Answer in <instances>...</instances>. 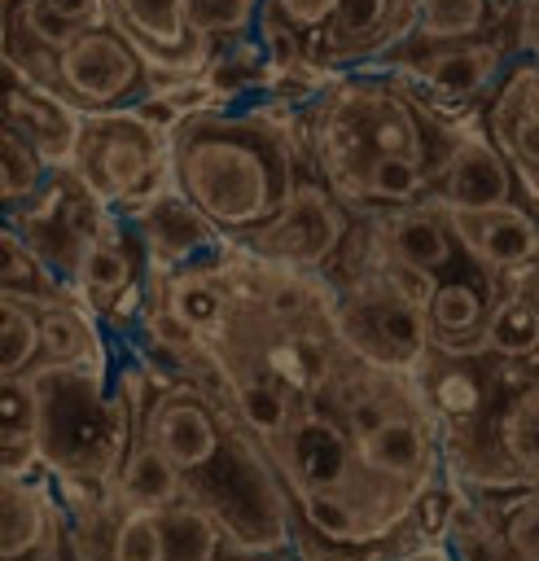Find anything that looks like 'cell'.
Segmentation results:
<instances>
[{
    "instance_id": "cell-8",
    "label": "cell",
    "mask_w": 539,
    "mask_h": 561,
    "mask_svg": "<svg viewBox=\"0 0 539 561\" xmlns=\"http://www.w3.org/2000/svg\"><path fill=\"white\" fill-rule=\"evenodd\" d=\"M149 276H153V267H149L136 224L110 215L79 263L74 298L105 324V333L114 342H131L140 329V316H145Z\"/></svg>"
},
{
    "instance_id": "cell-15",
    "label": "cell",
    "mask_w": 539,
    "mask_h": 561,
    "mask_svg": "<svg viewBox=\"0 0 539 561\" xmlns=\"http://www.w3.org/2000/svg\"><path fill=\"white\" fill-rule=\"evenodd\" d=\"M131 224H136V232H140V241H145V254H149L153 276L184 272V267L223 259V254L232 250V241H228L175 184H171L167 193H158Z\"/></svg>"
},
{
    "instance_id": "cell-16",
    "label": "cell",
    "mask_w": 539,
    "mask_h": 561,
    "mask_svg": "<svg viewBox=\"0 0 539 561\" xmlns=\"http://www.w3.org/2000/svg\"><path fill=\"white\" fill-rule=\"evenodd\" d=\"M500 289H504V276L486 272V267L473 263L469 254H465L447 276H438V289H434V298H429V307H425L434 351H443V355L482 351L486 316H491Z\"/></svg>"
},
{
    "instance_id": "cell-23",
    "label": "cell",
    "mask_w": 539,
    "mask_h": 561,
    "mask_svg": "<svg viewBox=\"0 0 539 561\" xmlns=\"http://www.w3.org/2000/svg\"><path fill=\"white\" fill-rule=\"evenodd\" d=\"M0 469H4V478L44 473L39 403H35L31 377H0Z\"/></svg>"
},
{
    "instance_id": "cell-21",
    "label": "cell",
    "mask_w": 539,
    "mask_h": 561,
    "mask_svg": "<svg viewBox=\"0 0 539 561\" xmlns=\"http://www.w3.org/2000/svg\"><path fill=\"white\" fill-rule=\"evenodd\" d=\"M372 232H377V245L403 263H416L434 276H447L465 250L451 232V219L438 202H421V206H403V210H386V215H372Z\"/></svg>"
},
{
    "instance_id": "cell-38",
    "label": "cell",
    "mask_w": 539,
    "mask_h": 561,
    "mask_svg": "<svg viewBox=\"0 0 539 561\" xmlns=\"http://www.w3.org/2000/svg\"><path fill=\"white\" fill-rule=\"evenodd\" d=\"M377 561H460L456 557V548L447 543V535H425V539H416L412 548H399V552H386V557H377Z\"/></svg>"
},
{
    "instance_id": "cell-29",
    "label": "cell",
    "mask_w": 539,
    "mask_h": 561,
    "mask_svg": "<svg viewBox=\"0 0 539 561\" xmlns=\"http://www.w3.org/2000/svg\"><path fill=\"white\" fill-rule=\"evenodd\" d=\"M158 522H162V561H219V548L228 543L219 522L193 500H175L158 508Z\"/></svg>"
},
{
    "instance_id": "cell-4",
    "label": "cell",
    "mask_w": 539,
    "mask_h": 561,
    "mask_svg": "<svg viewBox=\"0 0 539 561\" xmlns=\"http://www.w3.org/2000/svg\"><path fill=\"white\" fill-rule=\"evenodd\" d=\"M70 171L118 219H136L171 188V131L140 110L83 114Z\"/></svg>"
},
{
    "instance_id": "cell-20",
    "label": "cell",
    "mask_w": 539,
    "mask_h": 561,
    "mask_svg": "<svg viewBox=\"0 0 539 561\" xmlns=\"http://www.w3.org/2000/svg\"><path fill=\"white\" fill-rule=\"evenodd\" d=\"M48 478H4L0 482V557L31 561L53 557L61 539V495Z\"/></svg>"
},
{
    "instance_id": "cell-37",
    "label": "cell",
    "mask_w": 539,
    "mask_h": 561,
    "mask_svg": "<svg viewBox=\"0 0 539 561\" xmlns=\"http://www.w3.org/2000/svg\"><path fill=\"white\" fill-rule=\"evenodd\" d=\"M513 35L517 48L539 61V0H513Z\"/></svg>"
},
{
    "instance_id": "cell-5",
    "label": "cell",
    "mask_w": 539,
    "mask_h": 561,
    "mask_svg": "<svg viewBox=\"0 0 539 561\" xmlns=\"http://www.w3.org/2000/svg\"><path fill=\"white\" fill-rule=\"evenodd\" d=\"M333 320H337L342 342L377 368L416 377L425 359L434 355L429 316L416 302L399 298L372 267L359 280L333 289Z\"/></svg>"
},
{
    "instance_id": "cell-19",
    "label": "cell",
    "mask_w": 539,
    "mask_h": 561,
    "mask_svg": "<svg viewBox=\"0 0 539 561\" xmlns=\"http://www.w3.org/2000/svg\"><path fill=\"white\" fill-rule=\"evenodd\" d=\"M149 289L206 342L215 346L223 337V329L237 316V280H232V250L223 259L184 267V272H167V276H149Z\"/></svg>"
},
{
    "instance_id": "cell-36",
    "label": "cell",
    "mask_w": 539,
    "mask_h": 561,
    "mask_svg": "<svg viewBox=\"0 0 539 561\" xmlns=\"http://www.w3.org/2000/svg\"><path fill=\"white\" fill-rule=\"evenodd\" d=\"M495 92H500V96H508L521 114H530V118L539 123V61H535V57L517 53V57L508 61L504 79L495 83Z\"/></svg>"
},
{
    "instance_id": "cell-11",
    "label": "cell",
    "mask_w": 539,
    "mask_h": 561,
    "mask_svg": "<svg viewBox=\"0 0 539 561\" xmlns=\"http://www.w3.org/2000/svg\"><path fill=\"white\" fill-rule=\"evenodd\" d=\"M105 22L110 0H4V66L53 88L57 53Z\"/></svg>"
},
{
    "instance_id": "cell-18",
    "label": "cell",
    "mask_w": 539,
    "mask_h": 561,
    "mask_svg": "<svg viewBox=\"0 0 539 561\" xmlns=\"http://www.w3.org/2000/svg\"><path fill=\"white\" fill-rule=\"evenodd\" d=\"M447 219L460 250L495 276H513L539 263V219L521 202L491 206V210H447Z\"/></svg>"
},
{
    "instance_id": "cell-34",
    "label": "cell",
    "mask_w": 539,
    "mask_h": 561,
    "mask_svg": "<svg viewBox=\"0 0 539 561\" xmlns=\"http://www.w3.org/2000/svg\"><path fill=\"white\" fill-rule=\"evenodd\" d=\"M110 561H162L158 508H123L110 530Z\"/></svg>"
},
{
    "instance_id": "cell-30",
    "label": "cell",
    "mask_w": 539,
    "mask_h": 561,
    "mask_svg": "<svg viewBox=\"0 0 539 561\" xmlns=\"http://www.w3.org/2000/svg\"><path fill=\"white\" fill-rule=\"evenodd\" d=\"M500 447L526 486H539V386H517L500 408Z\"/></svg>"
},
{
    "instance_id": "cell-9",
    "label": "cell",
    "mask_w": 539,
    "mask_h": 561,
    "mask_svg": "<svg viewBox=\"0 0 539 561\" xmlns=\"http://www.w3.org/2000/svg\"><path fill=\"white\" fill-rule=\"evenodd\" d=\"M355 224V210L311 171L298 193L289 197V206L263 224L259 232H250L245 241H237L245 254L280 263V267H298V272H324L333 263V254L342 250L346 232Z\"/></svg>"
},
{
    "instance_id": "cell-1",
    "label": "cell",
    "mask_w": 539,
    "mask_h": 561,
    "mask_svg": "<svg viewBox=\"0 0 539 561\" xmlns=\"http://www.w3.org/2000/svg\"><path fill=\"white\" fill-rule=\"evenodd\" d=\"M311 171L298 105L272 92L197 105L171 127V184L232 245L272 224Z\"/></svg>"
},
{
    "instance_id": "cell-28",
    "label": "cell",
    "mask_w": 539,
    "mask_h": 561,
    "mask_svg": "<svg viewBox=\"0 0 539 561\" xmlns=\"http://www.w3.org/2000/svg\"><path fill=\"white\" fill-rule=\"evenodd\" d=\"M53 171L57 167L26 136H18L13 127H0V206H4V219L26 210L44 193Z\"/></svg>"
},
{
    "instance_id": "cell-25",
    "label": "cell",
    "mask_w": 539,
    "mask_h": 561,
    "mask_svg": "<svg viewBox=\"0 0 539 561\" xmlns=\"http://www.w3.org/2000/svg\"><path fill=\"white\" fill-rule=\"evenodd\" d=\"M478 123L486 127V136L500 145V153L513 162V171L521 175L526 193H539V123L530 114H521L508 96H500L491 88V96L478 110Z\"/></svg>"
},
{
    "instance_id": "cell-32",
    "label": "cell",
    "mask_w": 539,
    "mask_h": 561,
    "mask_svg": "<svg viewBox=\"0 0 539 561\" xmlns=\"http://www.w3.org/2000/svg\"><path fill=\"white\" fill-rule=\"evenodd\" d=\"M259 9L263 0H184L188 26L219 53L237 39L259 35Z\"/></svg>"
},
{
    "instance_id": "cell-17",
    "label": "cell",
    "mask_w": 539,
    "mask_h": 561,
    "mask_svg": "<svg viewBox=\"0 0 539 561\" xmlns=\"http://www.w3.org/2000/svg\"><path fill=\"white\" fill-rule=\"evenodd\" d=\"M0 96H4V127H13L18 136H26L53 167H70L74 145H79L83 114L61 92L35 83L18 66H4Z\"/></svg>"
},
{
    "instance_id": "cell-3",
    "label": "cell",
    "mask_w": 539,
    "mask_h": 561,
    "mask_svg": "<svg viewBox=\"0 0 539 561\" xmlns=\"http://www.w3.org/2000/svg\"><path fill=\"white\" fill-rule=\"evenodd\" d=\"M39 403V465L57 482H96L114 486L140 421L114 368H61L39 364L31 373Z\"/></svg>"
},
{
    "instance_id": "cell-14",
    "label": "cell",
    "mask_w": 539,
    "mask_h": 561,
    "mask_svg": "<svg viewBox=\"0 0 539 561\" xmlns=\"http://www.w3.org/2000/svg\"><path fill=\"white\" fill-rule=\"evenodd\" d=\"M412 22H416V0H337L316 66L324 75L377 66L403 39H412Z\"/></svg>"
},
{
    "instance_id": "cell-6",
    "label": "cell",
    "mask_w": 539,
    "mask_h": 561,
    "mask_svg": "<svg viewBox=\"0 0 539 561\" xmlns=\"http://www.w3.org/2000/svg\"><path fill=\"white\" fill-rule=\"evenodd\" d=\"M517 35L500 39V35H478V39H451V44H421L408 39L399 44L386 61V70H399L416 92H425L443 114L465 118L469 110H482V101L491 96V88L504 79L508 61L517 57Z\"/></svg>"
},
{
    "instance_id": "cell-39",
    "label": "cell",
    "mask_w": 539,
    "mask_h": 561,
    "mask_svg": "<svg viewBox=\"0 0 539 561\" xmlns=\"http://www.w3.org/2000/svg\"><path fill=\"white\" fill-rule=\"evenodd\" d=\"M526 202H535V206H539V193H526Z\"/></svg>"
},
{
    "instance_id": "cell-10",
    "label": "cell",
    "mask_w": 539,
    "mask_h": 561,
    "mask_svg": "<svg viewBox=\"0 0 539 561\" xmlns=\"http://www.w3.org/2000/svg\"><path fill=\"white\" fill-rule=\"evenodd\" d=\"M110 210L88 193V184L70 171V167H57L53 180L44 184V193L4 219V228H13L70 289H74V276H79V263L88 254V245L96 241V232L105 228Z\"/></svg>"
},
{
    "instance_id": "cell-13",
    "label": "cell",
    "mask_w": 539,
    "mask_h": 561,
    "mask_svg": "<svg viewBox=\"0 0 539 561\" xmlns=\"http://www.w3.org/2000/svg\"><path fill=\"white\" fill-rule=\"evenodd\" d=\"M517 193H526L521 175L513 171V162L500 153V145L486 136V127L473 114V123H465L460 140L434 171L429 202H438L443 210H491V206L517 202Z\"/></svg>"
},
{
    "instance_id": "cell-2",
    "label": "cell",
    "mask_w": 539,
    "mask_h": 561,
    "mask_svg": "<svg viewBox=\"0 0 539 561\" xmlns=\"http://www.w3.org/2000/svg\"><path fill=\"white\" fill-rule=\"evenodd\" d=\"M298 118L316 175L346 206H355L364 171L381 153L421 158L438 171L469 123L443 114L425 92H416L399 70L386 66L333 70L298 110Z\"/></svg>"
},
{
    "instance_id": "cell-35",
    "label": "cell",
    "mask_w": 539,
    "mask_h": 561,
    "mask_svg": "<svg viewBox=\"0 0 539 561\" xmlns=\"http://www.w3.org/2000/svg\"><path fill=\"white\" fill-rule=\"evenodd\" d=\"M333 13H337V0H263V18H272V22H280L285 31H294V35L302 39L311 66H316V53H320V39H324ZM316 70H320V66H316ZM320 75H324V70H320Z\"/></svg>"
},
{
    "instance_id": "cell-7",
    "label": "cell",
    "mask_w": 539,
    "mask_h": 561,
    "mask_svg": "<svg viewBox=\"0 0 539 561\" xmlns=\"http://www.w3.org/2000/svg\"><path fill=\"white\" fill-rule=\"evenodd\" d=\"M53 92H61L79 114L136 110L158 92V75L145 53L114 26H92L57 53Z\"/></svg>"
},
{
    "instance_id": "cell-31",
    "label": "cell",
    "mask_w": 539,
    "mask_h": 561,
    "mask_svg": "<svg viewBox=\"0 0 539 561\" xmlns=\"http://www.w3.org/2000/svg\"><path fill=\"white\" fill-rule=\"evenodd\" d=\"M44 359L39 307L13 294H0V377H31Z\"/></svg>"
},
{
    "instance_id": "cell-22",
    "label": "cell",
    "mask_w": 539,
    "mask_h": 561,
    "mask_svg": "<svg viewBox=\"0 0 539 561\" xmlns=\"http://www.w3.org/2000/svg\"><path fill=\"white\" fill-rule=\"evenodd\" d=\"M110 500L118 513L123 508H167V504L184 500V478L153 438L136 434V443H131V451H127V460L110 486Z\"/></svg>"
},
{
    "instance_id": "cell-12",
    "label": "cell",
    "mask_w": 539,
    "mask_h": 561,
    "mask_svg": "<svg viewBox=\"0 0 539 561\" xmlns=\"http://www.w3.org/2000/svg\"><path fill=\"white\" fill-rule=\"evenodd\" d=\"M110 18L145 53L158 88L197 83L215 57V48L188 26L184 0H110Z\"/></svg>"
},
{
    "instance_id": "cell-33",
    "label": "cell",
    "mask_w": 539,
    "mask_h": 561,
    "mask_svg": "<svg viewBox=\"0 0 539 561\" xmlns=\"http://www.w3.org/2000/svg\"><path fill=\"white\" fill-rule=\"evenodd\" d=\"M495 526L513 561H539V486H517L495 513Z\"/></svg>"
},
{
    "instance_id": "cell-24",
    "label": "cell",
    "mask_w": 539,
    "mask_h": 561,
    "mask_svg": "<svg viewBox=\"0 0 539 561\" xmlns=\"http://www.w3.org/2000/svg\"><path fill=\"white\" fill-rule=\"evenodd\" d=\"M500 22H513V0H416L412 39L421 44L478 39V35H495Z\"/></svg>"
},
{
    "instance_id": "cell-27",
    "label": "cell",
    "mask_w": 539,
    "mask_h": 561,
    "mask_svg": "<svg viewBox=\"0 0 539 561\" xmlns=\"http://www.w3.org/2000/svg\"><path fill=\"white\" fill-rule=\"evenodd\" d=\"M0 294L26 298V302H35V307L74 298V289H70L13 228H0Z\"/></svg>"
},
{
    "instance_id": "cell-26",
    "label": "cell",
    "mask_w": 539,
    "mask_h": 561,
    "mask_svg": "<svg viewBox=\"0 0 539 561\" xmlns=\"http://www.w3.org/2000/svg\"><path fill=\"white\" fill-rule=\"evenodd\" d=\"M482 351L517 364L539 355V298L530 289L504 285L491 316H486V333H482Z\"/></svg>"
}]
</instances>
